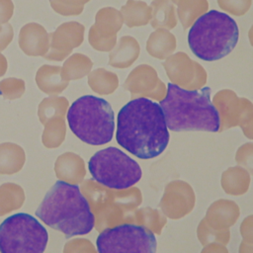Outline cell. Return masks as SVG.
Instances as JSON below:
<instances>
[{"label":"cell","instance_id":"d4e9b609","mask_svg":"<svg viewBox=\"0 0 253 253\" xmlns=\"http://www.w3.org/2000/svg\"><path fill=\"white\" fill-rule=\"evenodd\" d=\"M220 9L233 16L245 15L251 7L252 0H216Z\"/></svg>","mask_w":253,"mask_h":253},{"label":"cell","instance_id":"7402d4cb","mask_svg":"<svg viewBox=\"0 0 253 253\" xmlns=\"http://www.w3.org/2000/svg\"><path fill=\"white\" fill-rule=\"evenodd\" d=\"M166 222V216L158 210L150 207L136 209L132 220V223L144 226L156 235L161 234Z\"/></svg>","mask_w":253,"mask_h":253},{"label":"cell","instance_id":"ba28073f","mask_svg":"<svg viewBox=\"0 0 253 253\" xmlns=\"http://www.w3.org/2000/svg\"><path fill=\"white\" fill-rule=\"evenodd\" d=\"M47 241V230L29 213L12 214L0 223V253H43Z\"/></svg>","mask_w":253,"mask_h":253},{"label":"cell","instance_id":"9c48e42d","mask_svg":"<svg viewBox=\"0 0 253 253\" xmlns=\"http://www.w3.org/2000/svg\"><path fill=\"white\" fill-rule=\"evenodd\" d=\"M96 245L98 253H156L157 242L146 227L123 223L102 230Z\"/></svg>","mask_w":253,"mask_h":253},{"label":"cell","instance_id":"ffe728a7","mask_svg":"<svg viewBox=\"0 0 253 253\" xmlns=\"http://www.w3.org/2000/svg\"><path fill=\"white\" fill-rule=\"evenodd\" d=\"M120 12L128 28L147 25L151 20V8L143 1L127 0Z\"/></svg>","mask_w":253,"mask_h":253},{"label":"cell","instance_id":"30bf717a","mask_svg":"<svg viewBox=\"0 0 253 253\" xmlns=\"http://www.w3.org/2000/svg\"><path fill=\"white\" fill-rule=\"evenodd\" d=\"M162 65L171 83L185 90H199L207 83L205 68L183 51L171 54Z\"/></svg>","mask_w":253,"mask_h":253},{"label":"cell","instance_id":"f546056e","mask_svg":"<svg viewBox=\"0 0 253 253\" xmlns=\"http://www.w3.org/2000/svg\"><path fill=\"white\" fill-rule=\"evenodd\" d=\"M201 253H229L225 245L218 243H210L202 249Z\"/></svg>","mask_w":253,"mask_h":253},{"label":"cell","instance_id":"4fadbf2b","mask_svg":"<svg viewBox=\"0 0 253 253\" xmlns=\"http://www.w3.org/2000/svg\"><path fill=\"white\" fill-rule=\"evenodd\" d=\"M124 88L132 99L143 97L160 102L167 93V87L157 75L156 70L148 64H140L127 75Z\"/></svg>","mask_w":253,"mask_h":253},{"label":"cell","instance_id":"5bb4252c","mask_svg":"<svg viewBox=\"0 0 253 253\" xmlns=\"http://www.w3.org/2000/svg\"><path fill=\"white\" fill-rule=\"evenodd\" d=\"M124 19L120 11L106 7L98 11L96 23L89 32V42L97 50L109 51L117 43V32L123 26Z\"/></svg>","mask_w":253,"mask_h":253},{"label":"cell","instance_id":"2e32d148","mask_svg":"<svg viewBox=\"0 0 253 253\" xmlns=\"http://www.w3.org/2000/svg\"><path fill=\"white\" fill-rule=\"evenodd\" d=\"M139 52L137 41L133 37L124 36L110 52L109 64L116 68H127L137 59Z\"/></svg>","mask_w":253,"mask_h":253},{"label":"cell","instance_id":"4316f807","mask_svg":"<svg viewBox=\"0 0 253 253\" xmlns=\"http://www.w3.org/2000/svg\"><path fill=\"white\" fill-rule=\"evenodd\" d=\"M239 230L242 241L247 244L253 245V214L247 215L242 220Z\"/></svg>","mask_w":253,"mask_h":253},{"label":"cell","instance_id":"8992f818","mask_svg":"<svg viewBox=\"0 0 253 253\" xmlns=\"http://www.w3.org/2000/svg\"><path fill=\"white\" fill-rule=\"evenodd\" d=\"M67 122L71 131L88 144L103 145L113 138L114 112L103 98L93 95L78 98L68 109Z\"/></svg>","mask_w":253,"mask_h":253},{"label":"cell","instance_id":"83f0119b","mask_svg":"<svg viewBox=\"0 0 253 253\" xmlns=\"http://www.w3.org/2000/svg\"><path fill=\"white\" fill-rule=\"evenodd\" d=\"M72 245V253H97L93 244L86 239L74 240Z\"/></svg>","mask_w":253,"mask_h":253},{"label":"cell","instance_id":"d6a6232c","mask_svg":"<svg viewBox=\"0 0 253 253\" xmlns=\"http://www.w3.org/2000/svg\"><path fill=\"white\" fill-rule=\"evenodd\" d=\"M171 1H172L174 4H177V2H178L179 0H171Z\"/></svg>","mask_w":253,"mask_h":253},{"label":"cell","instance_id":"1f68e13d","mask_svg":"<svg viewBox=\"0 0 253 253\" xmlns=\"http://www.w3.org/2000/svg\"><path fill=\"white\" fill-rule=\"evenodd\" d=\"M248 39H249L250 44L253 46V25L251 26V28L248 31Z\"/></svg>","mask_w":253,"mask_h":253},{"label":"cell","instance_id":"9a60e30c","mask_svg":"<svg viewBox=\"0 0 253 253\" xmlns=\"http://www.w3.org/2000/svg\"><path fill=\"white\" fill-rule=\"evenodd\" d=\"M239 215L240 209L235 202L227 199H219L208 208L204 219L214 229L226 230L235 224Z\"/></svg>","mask_w":253,"mask_h":253},{"label":"cell","instance_id":"5b68a950","mask_svg":"<svg viewBox=\"0 0 253 253\" xmlns=\"http://www.w3.org/2000/svg\"><path fill=\"white\" fill-rule=\"evenodd\" d=\"M82 190L94 214L98 231L123 223H132L134 211L142 203V194L136 187L112 190L93 180H87Z\"/></svg>","mask_w":253,"mask_h":253},{"label":"cell","instance_id":"ac0fdd59","mask_svg":"<svg viewBox=\"0 0 253 253\" xmlns=\"http://www.w3.org/2000/svg\"><path fill=\"white\" fill-rule=\"evenodd\" d=\"M176 49V38L168 30L157 29L146 42L147 52L158 59H165Z\"/></svg>","mask_w":253,"mask_h":253},{"label":"cell","instance_id":"cb8c5ba5","mask_svg":"<svg viewBox=\"0 0 253 253\" xmlns=\"http://www.w3.org/2000/svg\"><path fill=\"white\" fill-rule=\"evenodd\" d=\"M197 237L200 243L203 246H206L210 243H218L222 245H227L230 240V231L226 230H217L211 227L206 220L203 218L197 227Z\"/></svg>","mask_w":253,"mask_h":253},{"label":"cell","instance_id":"7c38bea8","mask_svg":"<svg viewBox=\"0 0 253 253\" xmlns=\"http://www.w3.org/2000/svg\"><path fill=\"white\" fill-rule=\"evenodd\" d=\"M196 204L192 186L182 180L169 182L159 203L162 213L170 219H180L191 213Z\"/></svg>","mask_w":253,"mask_h":253},{"label":"cell","instance_id":"4dcf8cb0","mask_svg":"<svg viewBox=\"0 0 253 253\" xmlns=\"http://www.w3.org/2000/svg\"><path fill=\"white\" fill-rule=\"evenodd\" d=\"M238 253H253V245L241 241L239 244Z\"/></svg>","mask_w":253,"mask_h":253},{"label":"cell","instance_id":"484cf974","mask_svg":"<svg viewBox=\"0 0 253 253\" xmlns=\"http://www.w3.org/2000/svg\"><path fill=\"white\" fill-rule=\"evenodd\" d=\"M235 161L238 166L244 168L253 176V142H246L238 147L235 153Z\"/></svg>","mask_w":253,"mask_h":253},{"label":"cell","instance_id":"f1b7e54d","mask_svg":"<svg viewBox=\"0 0 253 253\" xmlns=\"http://www.w3.org/2000/svg\"><path fill=\"white\" fill-rule=\"evenodd\" d=\"M244 133V135L249 138L253 139V112L250 113L240 124L239 126Z\"/></svg>","mask_w":253,"mask_h":253},{"label":"cell","instance_id":"7a4b0ae2","mask_svg":"<svg viewBox=\"0 0 253 253\" xmlns=\"http://www.w3.org/2000/svg\"><path fill=\"white\" fill-rule=\"evenodd\" d=\"M36 215L66 237L89 233L95 217L87 199L77 185L57 181L45 194Z\"/></svg>","mask_w":253,"mask_h":253},{"label":"cell","instance_id":"44dd1931","mask_svg":"<svg viewBox=\"0 0 253 253\" xmlns=\"http://www.w3.org/2000/svg\"><path fill=\"white\" fill-rule=\"evenodd\" d=\"M208 10V0H179L177 2V16L184 30L190 28Z\"/></svg>","mask_w":253,"mask_h":253},{"label":"cell","instance_id":"52a82bcc","mask_svg":"<svg viewBox=\"0 0 253 253\" xmlns=\"http://www.w3.org/2000/svg\"><path fill=\"white\" fill-rule=\"evenodd\" d=\"M88 169L97 183L116 190L132 187L142 176L138 163L113 146L97 151L90 158Z\"/></svg>","mask_w":253,"mask_h":253},{"label":"cell","instance_id":"277c9868","mask_svg":"<svg viewBox=\"0 0 253 253\" xmlns=\"http://www.w3.org/2000/svg\"><path fill=\"white\" fill-rule=\"evenodd\" d=\"M238 38V26L230 16L210 10L191 26L188 43L192 52L200 59L215 61L233 50Z\"/></svg>","mask_w":253,"mask_h":253},{"label":"cell","instance_id":"8fae6325","mask_svg":"<svg viewBox=\"0 0 253 253\" xmlns=\"http://www.w3.org/2000/svg\"><path fill=\"white\" fill-rule=\"evenodd\" d=\"M213 106L219 116L218 132L239 126L243 120L253 112V104L246 98H239L230 89H222L212 98Z\"/></svg>","mask_w":253,"mask_h":253},{"label":"cell","instance_id":"603a6c76","mask_svg":"<svg viewBox=\"0 0 253 253\" xmlns=\"http://www.w3.org/2000/svg\"><path fill=\"white\" fill-rule=\"evenodd\" d=\"M88 83L93 91L101 95L112 94L119 86L118 75L104 68L92 71L88 77Z\"/></svg>","mask_w":253,"mask_h":253},{"label":"cell","instance_id":"e0dca14e","mask_svg":"<svg viewBox=\"0 0 253 253\" xmlns=\"http://www.w3.org/2000/svg\"><path fill=\"white\" fill-rule=\"evenodd\" d=\"M250 174L240 166H232L222 172L220 185L225 194L241 196L247 193L250 187Z\"/></svg>","mask_w":253,"mask_h":253},{"label":"cell","instance_id":"3957f363","mask_svg":"<svg viewBox=\"0 0 253 253\" xmlns=\"http://www.w3.org/2000/svg\"><path fill=\"white\" fill-rule=\"evenodd\" d=\"M211 88L185 90L173 83L159 105L167 127L173 131L204 130L218 132L219 116L211 101Z\"/></svg>","mask_w":253,"mask_h":253},{"label":"cell","instance_id":"6da1fadb","mask_svg":"<svg viewBox=\"0 0 253 253\" xmlns=\"http://www.w3.org/2000/svg\"><path fill=\"white\" fill-rule=\"evenodd\" d=\"M116 139L137 158L160 155L170 139L161 106L143 97L128 101L119 111Z\"/></svg>","mask_w":253,"mask_h":253},{"label":"cell","instance_id":"d6986e66","mask_svg":"<svg viewBox=\"0 0 253 253\" xmlns=\"http://www.w3.org/2000/svg\"><path fill=\"white\" fill-rule=\"evenodd\" d=\"M150 24L152 28L171 30L177 25V15L174 3L171 0H153Z\"/></svg>","mask_w":253,"mask_h":253}]
</instances>
